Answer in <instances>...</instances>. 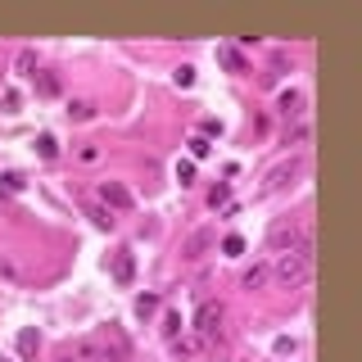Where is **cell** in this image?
Segmentation results:
<instances>
[{"instance_id": "cell-10", "label": "cell", "mask_w": 362, "mask_h": 362, "mask_svg": "<svg viewBox=\"0 0 362 362\" xmlns=\"http://www.w3.org/2000/svg\"><path fill=\"white\" fill-rule=\"evenodd\" d=\"M272 281V263H254V268H245V276H240V285H245V290H263V285H268Z\"/></svg>"}, {"instance_id": "cell-1", "label": "cell", "mask_w": 362, "mask_h": 362, "mask_svg": "<svg viewBox=\"0 0 362 362\" xmlns=\"http://www.w3.org/2000/svg\"><path fill=\"white\" fill-rule=\"evenodd\" d=\"M308 272H312V236H308V240H299L294 249H285L281 259H276V268H272V276L281 285H290V290L308 281Z\"/></svg>"}, {"instance_id": "cell-11", "label": "cell", "mask_w": 362, "mask_h": 362, "mask_svg": "<svg viewBox=\"0 0 362 362\" xmlns=\"http://www.w3.org/2000/svg\"><path fill=\"white\" fill-rule=\"evenodd\" d=\"M217 64H222L226 73H249V64H245L240 45H217Z\"/></svg>"}, {"instance_id": "cell-3", "label": "cell", "mask_w": 362, "mask_h": 362, "mask_svg": "<svg viewBox=\"0 0 362 362\" xmlns=\"http://www.w3.org/2000/svg\"><path fill=\"white\" fill-rule=\"evenodd\" d=\"M55 362H100V345H95V335L68 340V345H59V354H55Z\"/></svg>"}, {"instance_id": "cell-23", "label": "cell", "mask_w": 362, "mask_h": 362, "mask_svg": "<svg viewBox=\"0 0 362 362\" xmlns=\"http://www.w3.org/2000/svg\"><path fill=\"white\" fill-rule=\"evenodd\" d=\"M136 312H140V317H150V312H159V299H154V294H140V299H136Z\"/></svg>"}, {"instance_id": "cell-12", "label": "cell", "mask_w": 362, "mask_h": 362, "mask_svg": "<svg viewBox=\"0 0 362 362\" xmlns=\"http://www.w3.org/2000/svg\"><path fill=\"white\" fill-rule=\"evenodd\" d=\"M36 78V95H45V100H55V95L64 91V82H59V73H50V68H36L32 73Z\"/></svg>"}, {"instance_id": "cell-27", "label": "cell", "mask_w": 362, "mask_h": 362, "mask_svg": "<svg viewBox=\"0 0 362 362\" xmlns=\"http://www.w3.org/2000/svg\"><path fill=\"white\" fill-rule=\"evenodd\" d=\"M177 181H181V186H190V181H195V164H177Z\"/></svg>"}, {"instance_id": "cell-29", "label": "cell", "mask_w": 362, "mask_h": 362, "mask_svg": "<svg viewBox=\"0 0 362 362\" xmlns=\"http://www.w3.org/2000/svg\"><path fill=\"white\" fill-rule=\"evenodd\" d=\"M0 276H5V281H14V276H18V268H14L9 259H0Z\"/></svg>"}, {"instance_id": "cell-21", "label": "cell", "mask_w": 362, "mask_h": 362, "mask_svg": "<svg viewBox=\"0 0 362 362\" xmlns=\"http://www.w3.org/2000/svg\"><path fill=\"white\" fill-rule=\"evenodd\" d=\"M164 335L168 340H181V317H177V312H168V317H164Z\"/></svg>"}, {"instance_id": "cell-20", "label": "cell", "mask_w": 362, "mask_h": 362, "mask_svg": "<svg viewBox=\"0 0 362 362\" xmlns=\"http://www.w3.org/2000/svg\"><path fill=\"white\" fill-rule=\"evenodd\" d=\"M18 190H23V177H18V173H5V177H0V195H18Z\"/></svg>"}, {"instance_id": "cell-22", "label": "cell", "mask_w": 362, "mask_h": 362, "mask_svg": "<svg viewBox=\"0 0 362 362\" xmlns=\"http://www.w3.org/2000/svg\"><path fill=\"white\" fill-rule=\"evenodd\" d=\"M222 254H231V259H240V254H245V240H240V236H226V240H222Z\"/></svg>"}, {"instance_id": "cell-13", "label": "cell", "mask_w": 362, "mask_h": 362, "mask_svg": "<svg viewBox=\"0 0 362 362\" xmlns=\"http://www.w3.org/2000/svg\"><path fill=\"white\" fill-rule=\"evenodd\" d=\"M87 217H91L95 226H100V231H113V226H118V213H113V208H104V204H91Z\"/></svg>"}, {"instance_id": "cell-30", "label": "cell", "mask_w": 362, "mask_h": 362, "mask_svg": "<svg viewBox=\"0 0 362 362\" xmlns=\"http://www.w3.org/2000/svg\"><path fill=\"white\" fill-rule=\"evenodd\" d=\"M0 362H9V358H0Z\"/></svg>"}, {"instance_id": "cell-6", "label": "cell", "mask_w": 362, "mask_h": 362, "mask_svg": "<svg viewBox=\"0 0 362 362\" xmlns=\"http://www.w3.org/2000/svg\"><path fill=\"white\" fill-rule=\"evenodd\" d=\"M217 331H222V303L204 299V303H199V312H195V335L199 340H213Z\"/></svg>"}, {"instance_id": "cell-24", "label": "cell", "mask_w": 362, "mask_h": 362, "mask_svg": "<svg viewBox=\"0 0 362 362\" xmlns=\"http://www.w3.org/2000/svg\"><path fill=\"white\" fill-rule=\"evenodd\" d=\"M308 131H312V127H308V122H299V127H294V131H290V136H285V145H303V140H308Z\"/></svg>"}, {"instance_id": "cell-18", "label": "cell", "mask_w": 362, "mask_h": 362, "mask_svg": "<svg viewBox=\"0 0 362 362\" xmlns=\"http://www.w3.org/2000/svg\"><path fill=\"white\" fill-rule=\"evenodd\" d=\"M68 118H78V122L95 118V104H91V100H73V104H68Z\"/></svg>"}, {"instance_id": "cell-2", "label": "cell", "mask_w": 362, "mask_h": 362, "mask_svg": "<svg viewBox=\"0 0 362 362\" xmlns=\"http://www.w3.org/2000/svg\"><path fill=\"white\" fill-rule=\"evenodd\" d=\"M95 345H100V362H131V340L122 326H100L95 331Z\"/></svg>"}, {"instance_id": "cell-7", "label": "cell", "mask_w": 362, "mask_h": 362, "mask_svg": "<svg viewBox=\"0 0 362 362\" xmlns=\"http://www.w3.org/2000/svg\"><path fill=\"white\" fill-rule=\"evenodd\" d=\"M100 204L113 208V213H127V208H136V195H131L122 181H104V186H100Z\"/></svg>"}, {"instance_id": "cell-15", "label": "cell", "mask_w": 362, "mask_h": 362, "mask_svg": "<svg viewBox=\"0 0 362 362\" xmlns=\"http://www.w3.org/2000/svg\"><path fill=\"white\" fill-rule=\"evenodd\" d=\"M36 345H41L36 326H23V331H18V354H23V358H32V354H36Z\"/></svg>"}, {"instance_id": "cell-8", "label": "cell", "mask_w": 362, "mask_h": 362, "mask_svg": "<svg viewBox=\"0 0 362 362\" xmlns=\"http://www.w3.org/2000/svg\"><path fill=\"white\" fill-rule=\"evenodd\" d=\"M294 177H299V159H290V164L272 168V173H268V181H263V195H276V190H285Z\"/></svg>"}, {"instance_id": "cell-14", "label": "cell", "mask_w": 362, "mask_h": 362, "mask_svg": "<svg viewBox=\"0 0 362 362\" xmlns=\"http://www.w3.org/2000/svg\"><path fill=\"white\" fill-rule=\"evenodd\" d=\"M276 109H281L285 118H299V113H303V95H299V91H281V100H276Z\"/></svg>"}, {"instance_id": "cell-9", "label": "cell", "mask_w": 362, "mask_h": 362, "mask_svg": "<svg viewBox=\"0 0 362 362\" xmlns=\"http://www.w3.org/2000/svg\"><path fill=\"white\" fill-rule=\"evenodd\" d=\"M113 281H118V285H131V281H136V254H131V249H118V254H113Z\"/></svg>"}, {"instance_id": "cell-19", "label": "cell", "mask_w": 362, "mask_h": 362, "mask_svg": "<svg viewBox=\"0 0 362 362\" xmlns=\"http://www.w3.org/2000/svg\"><path fill=\"white\" fill-rule=\"evenodd\" d=\"M36 154H41V159H55V154H59V140H55V136H36Z\"/></svg>"}, {"instance_id": "cell-17", "label": "cell", "mask_w": 362, "mask_h": 362, "mask_svg": "<svg viewBox=\"0 0 362 362\" xmlns=\"http://www.w3.org/2000/svg\"><path fill=\"white\" fill-rule=\"evenodd\" d=\"M208 204H213V208H226V204H231V186H226V181H217V186L208 190Z\"/></svg>"}, {"instance_id": "cell-28", "label": "cell", "mask_w": 362, "mask_h": 362, "mask_svg": "<svg viewBox=\"0 0 362 362\" xmlns=\"http://www.w3.org/2000/svg\"><path fill=\"white\" fill-rule=\"evenodd\" d=\"M173 345H177V354H195V349H199V335H195V340H173Z\"/></svg>"}, {"instance_id": "cell-25", "label": "cell", "mask_w": 362, "mask_h": 362, "mask_svg": "<svg viewBox=\"0 0 362 362\" xmlns=\"http://www.w3.org/2000/svg\"><path fill=\"white\" fill-rule=\"evenodd\" d=\"M177 87H195V68H190V64L177 68Z\"/></svg>"}, {"instance_id": "cell-16", "label": "cell", "mask_w": 362, "mask_h": 362, "mask_svg": "<svg viewBox=\"0 0 362 362\" xmlns=\"http://www.w3.org/2000/svg\"><path fill=\"white\" fill-rule=\"evenodd\" d=\"M14 73H18V78H32V73H36V50H18Z\"/></svg>"}, {"instance_id": "cell-4", "label": "cell", "mask_w": 362, "mask_h": 362, "mask_svg": "<svg viewBox=\"0 0 362 362\" xmlns=\"http://www.w3.org/2000/svg\"><path fill=\"white\" fill-rule=\"evenodd\" d=\"M213 245H217V231H213V226H195V231L186 236V245H181V259H186V263H199L208 249H213Z\"/></svg>"}, {"instance_id": "cell-26", "label": "cell", "mask_w": 362, "mask_h": 362, "mask_svg": "<svg viewBox=\"0 0 362 362\" xmlns=\"http://www.w3.org/2000/svg\"><path fill=\"white\" fill-rule=\"evenodd\" d=\"M208 150H213V145H208L204 136H195V140H190V154H195V159H208Z\"/></svg>"}, {"instance_id": "cell-5", "label": "cell", "mask_w": 362, "mask_h": 362, "mask_svg": "<svg viewBox=\"0 0 362 362\" xmlns=\"http://www.w3.org/2000/svg\"><path fill=\"white\" fill-rule=\"evenodd\" d=\"M299 240H308V231H303V226H299V222H294V217H290V222H276V226H272V231H268V245H272V249H276V254H285V249H294V245H299Z\"/></svg>"}]
</instances>
